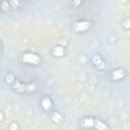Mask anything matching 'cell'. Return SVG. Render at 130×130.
<instances>
[{
    "instance_id": "cell-5",
    "label": "cell",
    "mask_w": 130,
    "mask_h": 130,
    "mask_svg": "<svg viewBox=\"0 0 130 130\" xmlns=\"http://www.w3.org/2000/svg\"><path fill=\"white\" fill-rule=\"evenodd\" d=\"M91 62L93 64V66L95 68H98L99 70H104L106 68V61L104 60V58L99 55V54H95L92 56L91 58Z\"/></svg>"
},
{
    "instance_id": "cell-6",
    "label": "cell",
    "mask_w": 130,
    "mask_h": 130,
    "mask_svg": "<svg viewBox=\"0 0 130 130\" xmlns=\"http://www.w3.org/2000/svg\"><path fill=\"white\" fill-rule=\"evenodd\" d=\"M40 105H41V108L45 112H51L53 110V107H54L53 101L51 100L50 96H43L40 101Z\"/></svg>"
},
{
    "instance_id": "cell-9",
    "label": "cell",
    "mask_w": 130,
    "mask_h": 130,
    "mask_svg": "<svg viewBox=\"0 0 130 130\" xmlns=\"http://www.w3.org/2000/svg\"><path fill=\"white\" fill-rule=\"evenodd\" d=\"M1 53H2V44H1V41H0V56H1Z\"/></svg>"
},
{
    "instance_id": "cell-2",
    "label": "cell",
    "mask_w": 130,
    "mask_h": 130,
    "mask_svg": "<svg viewBox=\"0 0 130 130\" xmlns=\"http://www.w3.org/2000/svg\"><path fill=\"white\" fill-rule=\"evenodd\" d=\"M20 61L22 63H24V64L31 65V66H38L42 62L41 57L38 54L32 53V52H24V53H22L21 56H20Z\"/></svg>"
},
{
    "instance_id": "cell-4",
    "label": "cell",
    "mask_w": 130,
    "mask_h": 130,
    "mask_svg": "<svg viewBox=\"0 0 130 130\" xmlns=\"http://www.w3.org/2000/svg\"><path fill=\"white\" fill-rule=\"evenodd\" d=\"M126 76V71L123 68H116L111 71L110 73V78L113 81H120L124 79Z\"/></svg>"
},
{
    "instance_id": "cell-1",
    "label": "cell",
    "mask_w": 130,
    "mask_h": 130,
    "mask_svg": "<svg viewBox=\"0 0 130 130\" xmlns=\"http://www.w3.org/2000/svg\"><path fill=\"white\" fill-rule=\"evenodd\" d=\"M12 88L19 92V93H24V92H34L37 90V86L34 83H23L18 79H15L11 82Z\"/></svg>"
},
{
    "instance_id": "cell-7",
    "label": "cell",
    "mask_w": 130,
    "mask_h": 130,
    "mask_svg": "<svg viewBox=\"0 0 130 130\" xmlns=\"http://www.w3.org/2000/svg\"><path fill=\"white\" fill-rule=\"evenodd\" d=\"M94 130H109V126L107 123H105L104 121H102L101 119H96L94 121V126H93Z\"/></svg>"
},
{
    "instance_id": "cell-3",
    "label": "cell",
    "mask_w": 130,
    "mask_h": 130,
    "mask_svg": "<svg viewBox=\"0 0 130 130\" xmlns=\"http://www.w3.org/2000/svg\"><path fill=\"white\" fill-rule=\"evenodd\" d=\"M91 28V21L87 19H80L74 22L73 24V29L76 32H85Z\"/></svg>"
},
{
    "instance_id": "cell-8",
    "label": "cell",
    "mask_w": 130,
    "mask_h": 130,
    "mask_svg": "<svg viewBox=\"0 0 130 130\" xmlns=\"http://www.w3.org/2000/svg\"><path fill=\"white\" fill-rule=\"evenodd\" d=\"M52 53L55 57H58V58H62L64 55H65V49L64 47L62 46H55L52 50Z\"/></svg>"
}]
</instances>
